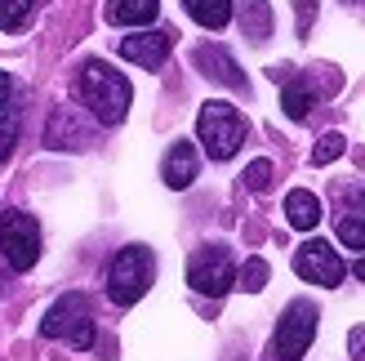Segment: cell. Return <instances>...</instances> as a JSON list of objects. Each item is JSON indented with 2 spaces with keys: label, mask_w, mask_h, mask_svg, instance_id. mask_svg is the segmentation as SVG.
Segmentation results:
<instances>
[{
  "label": "cell",
  "mask_w": 365,
  "mask_h": 361,
  "mask_svg": "<svg viewBox=\"0 0 365 361\" xmlns=\"http://www.w3.org/2000/svg\"><path fill=\"white\" fill-rule=\"evenodd\" d=\"M76 94H81V103L89 107V116H94L98 125H120L125 116H130V103H134V89H130V81H125V71H116L103 59H89L81 67Z\"/></svg>",
  "instance_id": "1"
},
{
  "label": "cell",
  "mask_w": 365,
  "mask_h": 361,
  "mask_svg": "<svg viewBox=\"0 0 365 361\" xmlns=\"http://www.w3.org/2000/svg\"><path fill=\"white\" fill-rule=\"evenodd\" d=\"M152 281H156V255L148 245H125L116 250L112 268H107V299L116 308H134L152 290Z\"/></svg>",
  "instance_id": "2"
},
{
  "label": "cell",
  "mask_w": 365,
  "mask_h": 361,
  "mask_svg": "<svg viewBox=\"0 0 365 361\" xmlns=\"http://www.w3.org/2000/svg\"><path fill=\"white\" fill-rule=\"evenodd\" d=\"M196 138H200V148H205L210 161H232L245 143V116L232 103L210 98L196 116Z\"/></svg>",
  "instance_id": "3"
},
{
  "label": "cell",
  "mask_w": 365,
  "mask_h": 361,
  "mask_svg": "<svg viewBox=\"0 0 365 361\" xmlns=\"http://www.w3.org/2000/svg\"><path fill=\"white\" fill-rule=\"evenodd\" d=\"M41 335L45 339H63L71 348H94V308H89V299L81 290H71L63 299H53V308L45 312L41 321Z\"/></svg>",
  "instance_id": "4"
},
{
  "label": "cell",
  "mask_w": 365,
  "mask_h": 361,
  "mask_svg": "<svg viewBox=\"0 0 365 361\" xmlns=\"http://www.w3.org/2000/svg\"><path fill=\"white\" fill-rule=\"evenodd\" d=\"M317 321H321L317 303L294 299L281 312V321H277V335H272V357H277V361H303L307 348H312V339H317Z\"/></svg>",
  "instance_id": "5"
},
{
  "label": "cell",
  "mask_w": 365,
  "mask_h": 361,
  "mask_svg": "<svg viewBox=\"0 0 365 361\" xmlns=\"http://www.w3.org/2000/svg\"><path fill=\"white\" fill-rule=\"evenodd\" d=\"M0 255L14 273H27L41 259V223L27 210H5L0 214Z\"/></svg>",
  "instance_id": "6"
},
{
  "label": "cell",
  "mask_w": 365,
  "mask_h": 361,
  "mask_svg": "<svg viewBox=\"0 0 365 361\" xmlns=\"http://www.w3.org/2000/svg\"><path fill=\"white\" fill-rule=\"evenodd\" d=\"M187 285H192L196 295H210V299L227 295L232 285H236V263H232V250H227V245H218V241H210V245L192 250V259H187Z\"/></svg>",
  "instance_id": "7"
},
{
  "label": "cell",
  "mask_w": 365,
  "mask_h": 361,
  "mask_svg": "<svg viewBox=\"0 0 365 361\" xmlns=\"http://www.w3.org/2000/svg\"><path fill=\"white\" fill-rule=\"evenodd\" d=\"M294 273L303 281H312V285H343V277H348V263L339 259V250L330 241H303L294 250Z\"/></svg>",
  "instance_id": "8"
},
{
  "label": "cell",
  "mask_w": 365,
  "mask_h": 361,
  "mask_svg": "<svg viewBox=\"0 0 365 361\" xmlns=\"http://www.w3.org/2000/svg\"><path fill=\"white\" fill-rule=\"evenodd\" d=\"M170 49H174V31H170V27H152V31L125 36V41H120V59L148 67V71H156L160 63L170 59Z\"/></svg>",
  "instance_id": "9"
},
{
  "label": "cell",
  "mask_w": 365,
  "mask_h": 361,
  "mask_svg": "<svg viewBox=\"0 0 365 361\" xmlns=\"http://www.w3.org/2000/svg\"><path fill=\"white\" fill-rule=\"evenodd\" d=\"M192 63L205 71V76L214 81V85H227V89H236V94H245L250 89V81H245V71L236 67V59L223 49V45H200L196 54H192Z\"/></svg>",
  "instance_id": "10"
},
{
  "label": "cell",
  "mask_w": 365,
  "mask_h": 361,
  "mask_svg": "<svg viewBox=\"0 0 365 361\" xmlns=\"http://www.w3.org/2000/svg\"><path fill=\"white\" fill-rule=\"evenodd\" d=\"M200 174V156H196V143L187 138H178L174 148L165 152V161H160V178H165V188L182 192V188H192V178Z\"/></svg>",
  "instance_id": "11"
},
{
  "label": "cell",
  "mask_w": 365,
  "mask_h": 361,
  "mask_svg": "<svg viewBox=\"0 0 365 361\" xmlns=\"http://www.w3.org/2000/svg\"><path fill=\"white\" fill-rule=\"evenodd\" d=\"M272 76L285 85V89H281V107H285V116H289V121H303V116L317 107V85H312V81L289 76V67H277Z\"/></svg>",
  "instance_id": "12"
},
{
  "label": "cell",
  "mask_w": 365,
  "mask_h": 361,
  "mask_svg": "<svg viewBox=\"0 0 365 361\" xmlns=\"http://www.w3.org/2000/svg\"><path fill=\"white\" fill-rule=\"evenodd\" d=\"M160 0H107V23L116 27H148L156 23Z\"/></svg>",
  "instance_id": "13"
},
{
  "label": "cell",
  "mask_w": 365,
  "mask_h": 361,
  "mask_svg": "<svg viewBox=\"0 0 365 361\" xmlns=\"http://www.w3.org/2000/svg\"><path fill=\"white\" fill-rule=\"evenodd\" d=\"M285 219H289V228H299V232H312L317 223H321V201L307 188H294L285 196Z\"/></svg>",
  "instance_id": "14"
},
{
  "label": "cell",
  "mask_w": 365,
  "mask_h": 361,
  "mask_svg": "<svg viewBox=\"0 0 365 361\" xmlns=\"http://www.w3.org/2000/svg\"><path fill=\"white\" fill-rule=\"evenodd\" d=\"M45 148H63V152H76V148H85V134L76 130V121H71V112H53L49 116V125H45Z\"/></svg>",
  "instance_id": "15"
},
{
  "label": "cell",
  "mask_w": 365,
  "mask_h": 361,
  "mask_svg": "<svg viewBox=\"0 0 365 361\" xmlns=\"http://www.w3.org/2000/svg\"><path fill=\"white\" fill-rule=\"evenodd\" d=\"M182 5H187V14L200 27H210V31L232 23V0H182Z\"/></svg>",
  "instance_id": "16"
},
{
  "label": "cell",
  "mask_w": 365,
  "mask_h": 361,
  "mask_svg": "<svg viewBox=\"0 0 365 361\" xmlns=\"http://www.w3.org/2000/svg\"><path fill=\"white\" fill-rule=\"evenodd\" d=\"M241 27H245L250 41H263V36L272 31V9L263 5V0H250L245 14H241Z\"/></svg>",
  "instance_id": "17"
},
{
  "label": "cell",
  "mask_w": 365,
  "mask_h": 361,
  "mask_svg": "<svg viewBox=\"0 0 365 361\" xmlns=\"http://www.w3.org/2000/svg\"><path fill=\"white\" fill-rule=\"evenodd\" d=\"M36 5H41V0H0V27L5 31L27 27V18L36 14Z\"/></svg>",
  "instance_id": "18"
},
{
  "label": "cell",
  "mask_w": 365,
  "mask_h": 361,
  "mask_svg": "<svg viewBox=\"0 0 365 361\" xmlns=\"http://www.w3.org/2000/svg\"><path fill=\"white\" fill-rule=\"evenodd\" d=\"M236 285H241L245 295H259L263 285H267V263L263 259H245V268L236 273Z\"/></svg>",
  "instance_id": "19"
},
{
  "label": "cell",
  "mask_w": 365,
  "mask_h": 361,
  "mask_svg": "<svg viewBox=\"0 0 365 361\" xmlns=\"http://www.w3.org/2000/svg\"><path fill=\"white\" fill-rule=\"evenodd\" d=\"M241 178H245V188H250V192H267V188H272V178H277V170H272V161L259 156V161H250V166H245Z\"/></svg>",
  "instance_id": "20"
},
{
  "label": "cell",
  "mask_w": 365,
  "mask_h": 361,
  "mask_svg": "<svg viewBox=\"0 0 365 361\" xmlns=\"http://www.w3.org/2000/svg\"><path fill=\"white\" fill-rule=\"evenodd\" d=\"M339 241L348 245V250H361V255H365V219H361V214L339 219Z\"/></svg>",
  "instance_id": "21"
},
{
  "label": "cell",
  "mask_w": 365,
  "mask_h": 361,
  "mask_svg": "<svg viewBox=\"0 0 365 361\" xmlns=\"http://www.w3.org/2000/svg\"><path fill=\"white\" fill-rule=\"evenodd\" d=\"M343 152H348V138H343V134H325L312 148V166H330V161H339Z\"/></svg>",
  "instance_id": "22"
},
{
  "label": "cell",
  "mask_w": 365,
  "mask_h": 361,
  "mask_svg": "<svg viewBox=\"0 0 365 361\" xmlns=\"http://www.w3.org/2000/svg\"><path fill=\"white\" fill-rule=\"evenodd\" d=\"M18 107L14 112H0V161H9L14 156V143H18Z\"/></svg>",
  "instance_id": "23"
},
{
  "label": "cell",
  "mask_w": 365,
  "mask_h": 361,
  "mask_svg": "<svg viewBox=\"0 0 365 361\" xmlns=\"http://www.w3.org/2000/svg\"><path fill=\"white\" fill-rule=\"evenodd\" d=\"M294 14H299V31L307 36L312 31V18H317V0H294Z\"/></svg>",
  "instance_id": "24"
},
{
  "label": "cell",
  "mask_w": 365,
  "mask_h": 361,
  "mask_svg": "<svg viewBox=\"0 0 365 361\" xmlns=\"http://www.w3.org/2000/svg\"><path fill=\"white\" fill-rule=\"evenodd\" d=\"M348 352H352V361H365V326H352V335H348Z\"/></svg>",
  "instance_id": "25"
},
{
  "label": "cell",
  "mask_w": 365,
  "mask_h": 361,
  "mask_svg": "<svg viewBox=\"0 0 365 361\" xmlns=\"http://www.w3.org/2000/svg\"><path fill=\"white\" fill-rule=\"evenodd\" d=\"M9 98H14V76H9V71H0V112L9 107Z\"/></svg>",
  "instance_id": "26"
},
{
  "label": "cell",
  "mask_w": 365,
  "mask_h": 361,
  "mask_svg": "<svg viewBox=\"0 0 365 361\" xmlns=\"http://www.w3.org/2000/svg\"><path fill=\"white\" fill-rule=\"evenodd\" d=\"M352 273H356V277H361V281H365V255H361V259H356V263H352Z\"/></svg>",
  "instance_id": "27"
}]
</instances>
